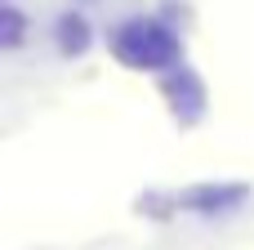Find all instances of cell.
Instances as JSON below:
<instances>
[{"instance_id": "1", "label": "cell", "mask_w": 254, "mask_h": 250, "mask_svg": "<svg viewBox=\"0 0 254 250\" xmlns=\"http://www.w3.org/2000/svg\"><path fill=\"white\" fill-rule=\"evenodd\" d=\"M112 54H116V63L134 67V72H161V67H174L179 36L156 18H129V22L116 27Z\"/></svg>"}, {"instance_id": "2", "label": "cell", "mask_w": 254, "mask_h": 250, "mask_svg": "<svg viewBox=\"0 0 254 250\" xmlns=\"http://www.w3.org/2000/svg\"><path fill=\"white\" fill-rule=\"evenodd\" d=\"M58 45H63L67 54H80V49L89 45V27H85V18H76V13L63 18V22H58Z\"/></svg>"}, {"instance_id": "3", "label": "cell", "mask_w": 254, "mask_h": 250, "mask_svg": "<svg viewBox=\"0 0 254 250\" xmlns=\"http://www.w3.org/2000/svg\"><path fill=\"white\" fill-rule=\"evenodd\" d=\"M18 40H22V18H18L13 9H4V45L13 49Z\"/></svg>"}]
</instances>
